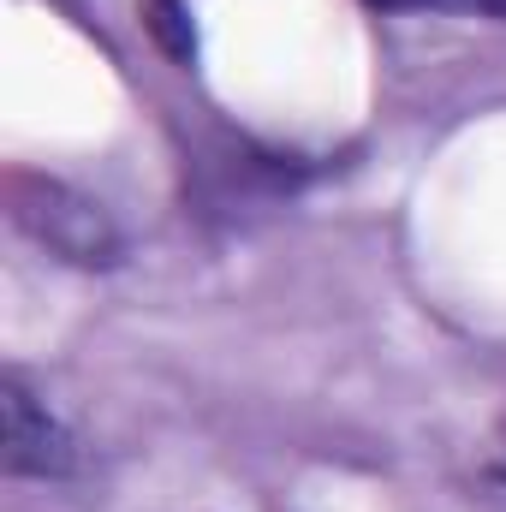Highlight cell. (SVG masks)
I'll use <instances>...</instances> for the list:
<instances>
[{"label": "cell", "mask_w": 506, "mask_h": 512, "mask_svg": "<svg viewBox=\"0 0 506 512\" xmlns=\"http://www.w3.org/2000/svg\"><path fill=\"white\" fill-rule=\"evenodd\" d=\"M381 12H495L506 18V0H370Z\"/></svg>", "instance_id": "277c9868"}, {"label": "cell", "mask_w": 506, "mask_h": 512, "mask_svg": "<svg viewBox=\"0 0 506 512\" xmlns=\"http://www.w3.org/2000/svg\"><path fill=\"white\" fill-rule=\"evenodd\" d=\"M143 24H149V36H155L173 60H191V54H197V30H191L185 0H143Z\"/></svg>", "instance_id": "3957f363"}, {"label": "cell", "mask_w": 506, "mask_h": 512, "mask_svg": "<svg viewBox=\"0 0 506 512\" xmlns=\"http://www.w3.org/2000/svg\"><path fill=\"white\" fill-rule=\"evenodd\" d=\"M6 197H12V221H18L36 245H48L54 256L78 262V268H108V262H120V233H114V221L102 215V203L66 191L60 179L12 173Z\"/></svg>", "instance_id": "6da1fadb"}, {"label": "cell", "mask_w": 506, "mask_h": 512, "mask_svg": "<svg viewBox=\"0 0 506 512\" xmlns=\"http://www.w3.org/2000/svg\"><path fill=\"white\" fill-rule=\"evenodd\" d=\"M489 471H495V477L506 483V423L495 429V447H489Z\"/></svg>", "instance_id": "5b68a950"}, {"label": "cell", "mask_w": 506, "mask_h": 512, "mask_svg": "<svg viewBox=\"0 0 506 512\" xmlns=\"http://www.w3.org/2000/svg\"><path fill=\"white\" fill-rule=\"evenodd\" d=\"M0 465L12 477H60V471H72L66 429L48 417V405L18 376L0 382Z\"/></svg>", "instance_id": "7a4b0ae2"}]
</instances>
